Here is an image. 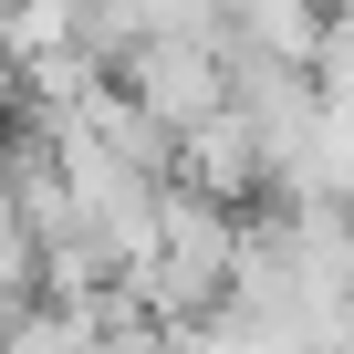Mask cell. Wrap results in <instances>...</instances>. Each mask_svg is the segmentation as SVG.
Instances as JSON below:
<instances>
[{
    "label": "cell",
    "instance_id": "obj_1",
    "mask_svg": "<svg viewBox=\"0 0 354 354\" xmlns=\"http://www.w3.org/2000/svg\"><path fill=\"white\" fill-rule=\"evenodd\" d=\"M230 250H240V219H230L219 198H198V188H156V240H146V261H125L115 281H125V302L188 323V313L219 302Z\"/></svg>",
    "mask_w": 354,
    "mask_h": 354
},
{
    "label": "cell",
    "instance_id": "obj_2",
    "mask_svg": "<svg viewBox=\"0 0 354 354\" xmlns=\"http://www.w3.org/2000/svg\"><path fill=\"white\" fill-rule=\"evenodd\" d=\"M115 63H125V104H136L167 146L230 104V94H219V53H209V42H125Z\"/></svg>",
    "mask_w": 354,
    "mask_h": 354
},
{
    "label": "cell",
    "instance_id": "obj_3",
    "mask_svg": "<svg viewBox=\"0 0 354 354\" xmlns=\"http://www.w3.org/2000/svg\"><path fill=\"white\" fill-rule=\"evenodd\" d=\"M177 146H188V167H198V198H219V209H230V198H250V188H261V146H250V125H240L230 104H219L209 125H188Z\"/></svg>",
    "mask_w": 354,
    "mask_h": 354
},
{
    "label": "cell",
    "instance_id": "obj_4",
    "mask_svg": "<svg viewBox=\"0 0 354 354\" xmlns=\"http://www.w3.org/2000/svg\"><path fill=\"white\" fill-rule=\"evenodd\" d=\"M84 354H177V344H167L156 323H104V333H94Z\"/></svg>",
    "mask_w": 354,
    "mask_h": 354
}]
</instances>
